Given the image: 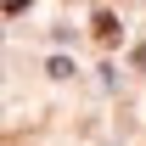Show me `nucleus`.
Instances as JSON below:
<instances>
[{
  "label": "nucleus",
  "mask_w": 146,
  "mask_h": 146,
  "mask_svg": "<svg viewBox=\"0 0 146 146\" xmlns=\"http://www.w3.org/2000/svg\"><path fill=\"white\" fill-rule=\"evenodd\" d=\"M96 39H101V45H118V39H124V28H118V17H112V11H96Z\"/></svg>",
  "instance_id": "1"
},
{
  "label": "nucleus",
  "mask_w": 146,
  "mask_h": 146,
  "mask_svg": "<svg viewBox=\"0 0 146 146\" xmlns=\"http://www.w3.org/2000/svg\"><path fill=\"white\" fill-rule=\"evenodd\" d=\"M0 11H28V0H0Z\"/></svg>",
  "instance_id": "2"
},
{
  "label": "nucleus",
  "mask_w": 146,
  "mask_h": 146,
  "mask_svg": "<svg viewBox=\"0 0 146 146\" xmlns=\"http://www.w3.org/2000/svg\"><path fill=\"white\" fill-rule=\"evenodd\" d=\"M135 68H141V73H146V45H135Z\"/></svg>",
  "instance_id": "3"
}]
</instances>
